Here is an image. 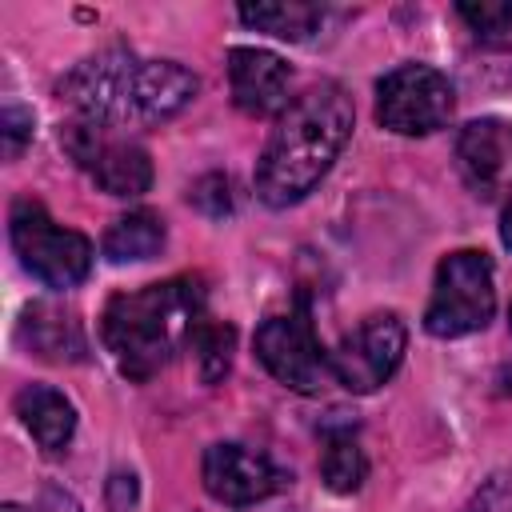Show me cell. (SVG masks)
I'll return each instance as SVG.
<instances>
[{"label": "cell", "instance_id": "1", "mask_svg": "<svg viewBox=\"0 0 512 512\" xmlns=\"http://www.w3.org/2000/svg\"><path fill=\"white\" fill-rule=\"evenodd\" d=\"M200 80L176 60H140L128 48H108L80 60L60 80V100L92 124H152L192 104Z\"/></svg>", "mask_w": 512, "mask_h": 512}, {"label": "cell", "instance_id": "2", "mask_svg": "<svg viewBox=\"0 0 512 512\" xmlns=\"http://www.w3.org/2000/svg\"><path fill=\"white\" fill-rule=\"evenodd\" d=\"M352 136V100L340 84H316L296 96L256 164V192L268 208H288L304 200L336 164Z\"/></svg>", "mask_w": 512, "mask_h": 512}, {"label": "cell", "instance_id": "3", "mask_svg": "<svg viewBox=\"0 0 512 512\" xmlns=\"http://www.w3.org/2000/svg\"><path fill=\"white\" fill-rule=\"evenodd\" d=\"M204 320V292L196 280L176 276L108 300L100 316L104 348L128 380H148L160 372L180 344L192 340V328Z\"/></svg>", "mask_w": 512, "mask_h": 512}, {"label": "cell", "instance_id": "4", "mask_svg": "<svg viewBox=\"0 0 512 512\" xmlns=\"http://www.w3.org/2000/svg\"><path fill=\"white\" fill-rule=\"evenodd\" d=\"M12 248L20 264L48 288H72L92 268V244L76 228H64L48 216V208L32 196H20L8 216Z\"/></svg>", "mask_w": 512, "mask_h": 512}, {"label": "cell", "instance_id": "5", "mask_svg": "<svg viewBox=\"0 0 512 512\" xmlns=\"http://www.w3.org/2000/svg\"><path fill=\"white\" fill-rule=\"evenodd\" d=\"M496 312V288H492V264L476 248L448 252L436 268L432 300L424 312V328L440 340H456L468 332H480Z\"/></svg>", "mask_w": 512, "mask_h": 512}, {"label": "cell", "instance_id": "6", "mask_svg": "<svg viewBox=\"0 0 512 512\" xmlns=\"http://www.w3.org/2000/svg\"><path fill=\"white\" fill-rule=\"evenodd\" d=\"M256 356L260 364L292 392H320L324 380L332 376V352L320 344L316 324H312V308L300 296L288 312L268 316L256 328Z\"/></svg>", "mask_w": 512, "mask_h": 512}, {"label": "cell", "instance_id": "7", "mask_svg": "<svg viewBox=\"0 0 512 512\" xmlns=\"http://www.w3.org/2000/svg\"><path fill=\"white\" fill-rule=\"evenodd\" d=\"M456 108L452 80L428 64H400L376 84V120L400 136H428Z\"/></svg>", "mask_w": 512, "mask_h": 512}, {"label": "cell", "instance_id": "8", "mask_svg": "<svg viewBox=\"0 0 512 512\" xmlns=\"http://www.w3.org/2000/svg\"><path fill=\"white\" fill-rule=\"evenodd\" d=\"M60 144L68 148V156L108 192V196H140L152 184V160L140 144L108 136L104 124L92 120H72L60 128Z\"/></svg>", "mask_w": 512, "mask_h": 512}, {"label": "cell", "instance_id": "9", "mask_svg": "<svg viewBox=\"0 0 512 512\" xmlns=\"http://www.w3.org/2000/svg\"><path fill=\"white\" fill-rule=\"evenodd\" d=\"M408 348V328L396 312H376L364 316L336 348H332V376L348 392H376L388 384L404 360Z\"/></svg>", "mask_w": 512, "mask_h": 512}, {"label": "cell", "instance_id": "10", "mask_svg": "<svg viewBox=\"0 0 512 512\" xmlns=\"http://www.w3.org/2000/svg\"><path fill=\"white\" fill-rule=\"evenodd\" d=\"M200 480H204V488H208L212 500L232 504V508H244V504L268 500L276 488H284L288 476L264 452H252L244 444H212L204 452Z\"/></svg>", "mask_w": 512, "mask_h": 512}, {"label": "cell", "instance_id": "11", "mask_svg": "<svg viewBox=\"0 0 512 512\" xmlns=\"http://www.w3.org/2000/svg\"><path fill=\"white\" fill-rule=\"evenodd\" d=\"M456 164L476 196H496L512 172V124L472 120L456 136Z\"/></svg>", "mask_w": 512, "mask_h": 512}, {"label": "cell", "instance_id": "12", "mask_svg": "<svg viewBox=\"0 0 512 512\" xmlns=\"http://www.w3.org/2000/svg\"><path fill=\"white\" fill-rule=\"evenodd\" d=\"M232 100L248 116H268L288 108V64L264 48H232L228 52Z\"/></svg>", "mask_w": 512, "mask_h": 512}, {"label": "cell", "instance_id": "13", "mask_svg": "<svg viewBox=\"0 0 512 512\" xmlns=\"http://www.w3.org/2000/svg\"><path fill=\"white\" fill-rule=\"evenodd\" d=\"M16 416L20 424L32 432V440L44 452H60L68 448L72 432H76V408L64 392L48 388V384H24L16 392Z\"/></svg>", "mask_w": 512, "mask_h": 512}, {"label": "cell", "instance_id": "14", "mask_svg": "<svg viewBox=\"0 0 512 512\" xmlns=\"http://www.w3.org/2000/svg\"><path fill=\"white\" fill-rule=\"evenodd\" d=\"M20 336L28 340V348L44 360H76L84 352V336H80V324L72 316H64L60 308H48V304H32L24 312V324H20Z\"/></svg>", "mask_w": 512, "mask_h": 512}, {"label": "cell", "instance_id": "15", "mask_svg": "<svg viewBox=\"0 0 512 512\" xmlns=\"http://www.w3.org/2000/svg\"><path fill=\"white\" fill-rule=\"evenodd\" d=\"M328 8L324 4H300V0H280V4H240V20L256 32L280 36V40H308L324 24Z\"/></svg>", "mask_w": 512, "mask_h": 512}, {"label": "cell", "instance_id": "16", "mask_svg": "<svg viewBox=\"0 0 512 512\" xmlns=\"http://www.w3.org/2000/svg\"><path fill=\"white\" fill-rule=\"evenodd\" d=\"M160 248H164V220L152 212H128L112 220V228L104 232V256L112 264L152 260Z\"/></svg>", "mask_w": 512, "mask_h": 512}, {"label": "cell", "instance_id": "17", "mask_svg": "<svg viewBox=\"0 0 512 512\" xmlns=\"http://www.w3.org/2000/svg\"><path fill=\"white\" fill-rule=\"evenodd\" d=\"M320 476L332 492L348 496L364 484L368 476V460L360 440L352 436V428H324V452H320Z\"/></svg>", "mask_w": 512, "mask_h": 512}, {"label": "cell", "instance_id": "18", "mask_svg": "<svg viewBox=\"0 0 512 512\" xmlns=\"http://www.w3.org/2000/svg\"><path fill=\"white\" fill-rule=\"evenodd\" d=\"M192 352H196V368H200V380L204 384H216L220 376H228V368H232V344H236V332H232V324H224V320H200L196 328H192Z\"/></svg>", "mask_w": 512, "mask_h": 512}, {"label": "cell", "instance_id": "19", "mask_svg": "<svg viewBox=\"0 0 512 512\" xmlns=\"http://www.w3.org/2000/svg\"><path fill=\"white\" fill-rule=\"evenodd\" d=\"M468 28L488 44H508L512 36V4H456Z\"/></svg>", "mask_w": 512, "mask_h": 512}, {"label": "cell", "instance_id": "20", "mask_svg": "<svg viewBox=\"0 0 512 512\" xmlns=\"http://www.w3.org/2000/svg\"><path fill=\"white\" fill-rule=\"evenodd\" d=\"M464 512H512V464L492 472L468 500Z\"/></svg>", "mask_w": 512, "mask_h": 512}, {"label": "cell", "instance_id": "21", "mask_svg": "<svg viewBox=\"0 0 512 512\" xmlns=\"http://www.w3.org/2000/svg\"><path fill=\"white\" fill-rule=\"evenodd\" d=\"M0 132H4V156L16 160L24 152V144L32 140V112L20 104H8L0 112Z\"/></svg>", "mask_w": 512, "mask_h": 512}, {"label": "cell", "instance_id": "22", "mask_svg": "<svg viewBox=\"0 0 512 512\" xmlns=\"http://www.w3.org/2000/svg\"><path fill=\"white\" fill-rule=\"evenodd\" d=\"M228 192H232V188H228L224 176H204V180L192 188V204L204 208L208 216H224V212L232 208V196H228Z\"/></svg>", "mask_w": 512, "mask_h": 512}, {"label": "cell", "instance_id": "23", "mask_svg": "<svg viewBox=\"0 0 512 512\" xmlns=\"http://www.w3.org/2000/svg\"><path fill=\"white\" fill-rule=\"evenodd\" d=\"M32 512H84V508L76 504V496H72V492H64V488L48 484V488L36 496V508H32Z\"/></svg>", "mask_w": 512, "mask_h": 512}, {"label": "cell", "instance_id": "24", "mask_svg": "<svg viewBox=\"0 0 512 512\" xmlns=\"http://www.w3.org/2000/svg\"><path fill=\"white\" fill-rule=\"evenodd\" d=\"M500 240H504V248H512V192H508V200H504V216H500Z\"/></svg>", "mask_w": 512, "mask_h": 512}, {"label": "cell", "instance_id": "25", "mask_svg": "<svg viewBox=\"0 0 512 512\" xmlns=\"http://www.w3.org/2000/svg\"><path fill=\"white\" fill-rule=\"evenodd\" d=\"M508 328H512V312H508Z\"/></svg>", "mask_w": 512, "mask_h": 512}]
</instances>
